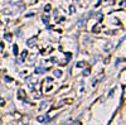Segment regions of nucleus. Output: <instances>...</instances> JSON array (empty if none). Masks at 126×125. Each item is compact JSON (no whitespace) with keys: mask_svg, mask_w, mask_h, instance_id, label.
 <instances>
[{"mask_svg":"<svg viewBox=\"0 0 126 125\" xmlns=\"http://www.w3.org/2000/svg\"><path fill=\"white\" fill-rule=\"evenodd\" d=\"M5 39H6V40H12V34L6 33V34H5Z\"/></svg>","mask_w":126,"mask_h":125,"instance_id":"nucleus-8","label":"nucleus"},{"mask_svg":"<svg viewBox=\"0 0 126 125\" xmlns=\"http://www.w3.org/2000/svg\"><path fill=\"white\" fill-rule=\"evenodd\" d=\"M18 95H19V99H23V100H25V93H24V91H23V90H19Z\"/></svg>","mask_w":126,"mask_h":125,"instance_id":"nucleus-3","label":"nucleus"},{"mask_svg":"<svg viewBox=\"0 0 126 125\" xmlns=\"http://www.w3.org/2000/svg\"><path fill=\"white\" fill-rule=\"evenodd\" d=\"M27 54H28V52H27V51H23V53H22V58H20V62H23V59L27 57Z\"/></svg>","mask_w":126,"mask_h":125,"instance_id":"nucleus-7","label":"nucleus"},{"mask_svg":"<svg viewBox=\"0 0 126 125\" xmlns=\"http://www.w3.org/2000/svg\"><path fill=\"white\" fill-rule=\"evenodd\" d=\"M53 73H54V76H56V77H59V76H62V71H59V70H56V71L53 72Z\"/></svg>","mask_w":126,"mask_h":125,"instance_id":"nucleus-5","label":"nucleus"},{"mask_svg":"<svg viewBox=\"0 0 126 125\" xmlns=\"http://www.w3.org/2000/svg\"><path fill=\"white\" fill-rule=\"evenodd\" d=\"M85 66V63H83V62H79V63H77V67H83Z\"/></svg>","mask_w":126,"mask_h":125,"instance_id":"nucleus-13","label":"nucleus"},{"mask_svg":"<svg viewBox=\"0 0 126 125\" xmlns=\"http://www.w3.org/2000/svg\"><path fill=\"white\" fill-rule=\"evenodd\" d=\"M100 28H101V23H97L96 25L93 27V29H92V32H93V33H98V29H100Z\"/></svg>","mask_w":126,"mask_h":125,"instance_id":"nucleus-2","label":"nucleus"},{"mask_svg":"<svg viewBox=\"0 0 126 125\" xmlns=\"http://www.w3.org/2000/svg\"><path fill=\"white\" fill-rule=\"evenodd\" d=\"M46 106H47V102L44 101V102H42V105H40V109H44Z\"/></svg>","mask_w":126,"mask_h":125,"instance_id":"nucleus-12","label":"nucleus"},{"mask_svg":"<svg viewBox=\"0 0 126 125\" xmlns=\"http://www.w3.org/2000/svg\"><path fill=\"white\" fill-rule=\"evenodd\" d=\"M46 120H48V116H39L38 118V121H40V123H43Z\"/></svg>","mask_w":126,"mask_h":125,"instance_id":"nucleus-6","label":"nucleus"},{"mask_svg":"<svg viewBox=\"0 0 126 125\" xmlns=\"http://www.w3.org/2000/svg\"><path fill=\"white\" fill-rule=\"evenodd\" d=\"M37 40V37H33L32 39H28V42H27V44L28 46H30V47H33L34 46V42Z\"/></svg>","mask_w":126,"mask_h":125,"instance_id":"nucleus-1","label":"nucleus"},{"mask_svg":"<svg viewBox=\"0 0 126 125\" xmlns=\"http://www.w3.org/2000/svg\"><path fill=\"white\" fill-rule=\"evenodd\" d=\"M88 73H90V71H88V70H86V71H85V72H83V75H85V76H87V75H88Z\"/></svg>","mask_w":126,"mask_h":125,"instance_id":"nucleus-15","label":"nucleus"},{"mask_svg":"<svg viewBox=\"0 0 126 125\" xmlns=\"http://www.w3.org/2000/svg\"><path fill=\"white\" fill-rule=\"evenodd\" d=\"M42 20H43L44 24H47L48 20H49V17H48V15H43V17H42Z\"/></svg>","mask_w":126,"mask_h":125,"instance_id":"nucleus-4","label":"nucleus"},{"mask_svg":"<svg viewBox=\"0 0 126 125\" xmlns=\"http://www.w3.org/2000/svg\"><path fill=\"white\" fill-rule=\"evenodd\" d=\"M50 9V5L48 4V5H46V8H44V10H46V12H48V10Z\"/></svg>","mask_w":126,"mask_h":125,"instance_id":"nucleus-14","label":"nucleus"},{"mask_svg":"<svg viewBox=\"0 0 126 125\" xmlns=\"http://www.w3.org/2000/svg\"><path fill=\"white\" fill-rule=\"evenodd\" d=\"M13 51H14V54H18V47L16 46L13 47Z\"/></svg>","mask_w":126,"mask_h":125,"instance_id":"nucleus-11","label":"nucleus"},{"mask_svg":"<svg viewBox=\"0 0 126 125\" xmlns=\"http://www.w3.org/2000/svg\"><path fill=\"white\" fill-rule=\"evenodd\" d=\"M43 71H44V68H37V70H35L37 73H43Z\"/></svg>","mask_w":126,"mask_h":125,"instance_id":"nucleus-9","label":"nucleus"},{"mask_svg":"<svg viewBox=\"0 0 126 125\" xmlns=\"http://www.w3.org/2000/svg\"><path fill=\"white\" fill-rule=\"evenodd\" d=\"M69 13H75V6H73V5L69 6Z\"/></svg>","mask_w":126,"mask_h":125,"instance_id":"nucleus-10","label":"nucleus"}]
</instances>
